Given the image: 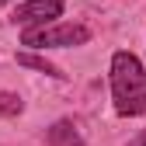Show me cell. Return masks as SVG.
Masks as SVG:
<instances>
[{
	"mask_svg": "<svg viewBox=\"0 0 146 146\" xmlns=\"http://www.w3.org/2000/svg\"><path fill=\"white\" fill-rule=\"evenodd\" d=\"M111 101L115 111L125 118H136L146 111V70L132 52L111 56Z\"/></svg>",
	"mask_w": 146,
	"mask_h": 146,
	"instance_id": "6da1fadb",
	"label": "cell"
},
{
	"mask_svg": "<svg viewBox=\"0 0 146 146\" xmlns=\"http://www.w3.org/2000/svg\"><path fill=\"white\" fill-rule=\"evenodd\" d=\"M21 42L31 49H73V45L90 42V28L73 25V21H56V25H42V28H25Z\"/></svg>",
	"mask_w": 146,
	"mask_h": 146,
	"instance_id": "7a4b0ae2",
	"label": "cell"
},
{
	"mask_svg": "<svg viewBox=\"0 0 146 146\" xmlns=\"http://www.w3.org/2000/svg\"><path fill=\"white\" fill-rule=\"evenodd\" d=\"M59 14H63V0H28V4L14 7V25L42 28V25H56Z\"/></svg>",
	"mask_w": 146,
	"mask_h": 146,
	"instance_id": "3957f363",
	"label": "cell"
},
{
	"mask_svg": "<svg viewBox=\"0 0 146 146\" xmlns=\"http://www.w3.org/2000/svg\"><path fill=\"white\" fill-rule=\"evenodd\" d=\"M49 143L52 146H84L80 143V136H77V129H73L70 122H56L49 129Z\"/></svg>",
	"mask_w": 146,
	"mask_h": 146,
	"instance_id": "277c9868",
	"label": "cell"
},
{
	"mask_svg": "<svg viewBox=\"0 0 146 146\" xmlns=\"http://www.w3.org/2000/svg\"><path fill=\"white\" fill-rule=\"evenodd\" d=\"M17 63H21V66H31V70H38V73H45V77H56V80H63V77H66L59 66L45 63L42 56H31V52H17Z\"/></svg>",
	"mask_w": 146,
	"mask_h": 146,
	"instance_id": "5b68a950",
	"label": "cell"
},
{
	"mask_svg": "<svg viewBox=\"0 0 146 146\" xmlns=\"http://www.w3.org/2000/svg\"><path fill=\"white\" fill-rule=\"evenodd\" d=\"M21 111H25V101L17 98V94H11V90H0V115L14 118V115H21Z\"/></svg>",
	"mask_w": 146,
	"mask_h": 146,
	"instance_id": "8992f818",
	"label": "cell"
},
{
	"mask_svg": "<svg viewBox=\"0 0 146 146\" xmlns=\"http://www.w3.org/2000/svg\"><path fill=\"white\" fill-rule=\"evenodd\" d=\"M129 146H146V129H143V132H139V136H136V139H132Z\"/></svg>",
	"mask_w": 146,
	"mask_h": 146,
	"instance_id": "52a82bcc",
	"label": "cell"
},
{
	"mask_svg": "<svg viewBox=\"0 0 146 146\" xmlns=\"http://www.w3.org/2000/svg\"><path fill=\"white\" fill-rule=\"evenodd\" d=\"M4 4H11V0H0V7H4Z\"/></svg>",
	"mask_w": 146,
	"mask_h": 146,
	"instance_id": "ba28073f",
	"label": "cell"
}]
</instances>
